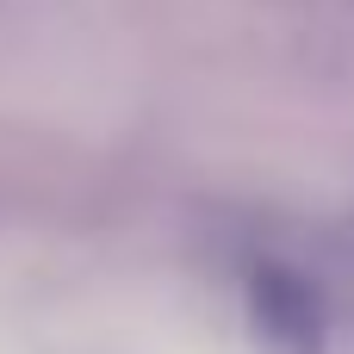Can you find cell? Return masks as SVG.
Here are the masks:
<instances>
[{
	"instance_id": "6da1fadb",
	"label": "cell",
	"mask_w": 354,
	"mask_h": 354,
	"mask_svg": "<svg viewBox=\"0 0 354 354\" xmlns=\"http://www.w3.org/2000/svg\"><path fill=\"white\" fill-rule=\"evenodd\" d=\"M243 317L255 354H330V299L280 261H255L243 280Z\"/></svg>"
},
{
	"instance_id": "7a4b0ae2",
	"label": "cell",
	"mask_w": 354,
	"mask_h": 354,
	"mask_svg": "<svg viewBox=\"0 0 354 354\" xmlns=\"http://www.w3.org/2000/svg\"><path fill=\"white\" fill-rule=\"evenodd\" d=\"M330 286H336V311L330 317H348L354 324V212L342 218V230H336V243H330Z\"/></svg>"
}]
</instances>
